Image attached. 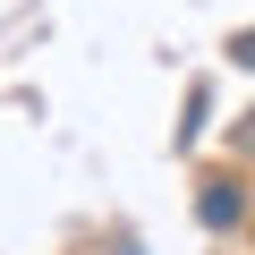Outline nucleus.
Wrapping results in <instances>:
<instances>
[{"instance_id":"1","label":"nucleus","mask_w":255,"mask_h":255,"mask_svg":"<svg viewBox=\"0 0 255 255\" xmlns=\"http://www.w3.org/2000/svg\"><path fill=\"white\" fill-rule=\"evenodd\" d=\"M238 60H255V34H238Z\"/></svg>"}]
</instances>
